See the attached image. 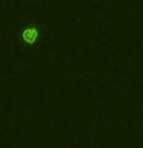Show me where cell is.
Masks as SVG:
<instances>
[{"instance_id": "obj_1", "label": "cell", "mask_w": 143, "mask_h": 148, "mask_svg": "<svg viewBox=\"0 0 143 148\" xmlns=\"http://www.w3.org/2000/svg\"><path fill=\"white\" fill-rule=\"evenodd\" d=\"M18 39H20L23 46H35L37 42L40 39V29L37 25H29L25 26L18 34Z\"/></svg>"}]
</instances>
